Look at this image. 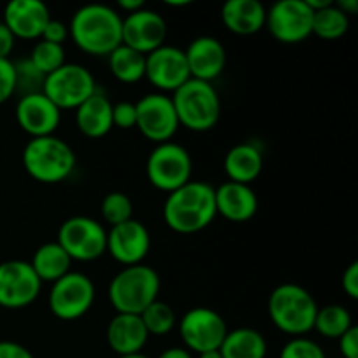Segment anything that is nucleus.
Instances as JSON below:
<instances>
[{
	"label": "nucleus",
	"mask_w": 358,
	"mask_h": 358,
	"mask_svg": "<svg viewBox=\"0 0 358 358\" xmlns=\"http://www.w3.org/2000/svg\"><path fill=\"white\" fill-rule=\"evenodd\" d=\"M69 34L83 52L108 56L122 44V16L105 3L83 6L73 13Z\"/></svg>",
	"instance_id": "1"
},
{
	"label": "nucleus",
	"mask_w": 358,
	"mask_h": 358,
	"mask_svg": "<svg viewBox=\"0 0 358 358\" xmlns=\"http://www.w3.org/2000/svg\"><path fill=\"white\" fill-rule=\"evenodd\" d=\"M163 217L166 226L178 234L206 229L217 217L215 187L206 182H187L166 196Z\"/></svg>",
	"instance_id": "2"
},
{
	"label": "nucleus",
	"mask_w": 358,
	"mask_h": 358,
	"mask_svg": "<svg viewBox=\"0 0 358 358\" xmlns=\"http://www.w3.org/2000/svg\"><path fill=\"white\" fill-rule=\"evenodd\" d=\"M318 303L310 290L297 283H282L268 299V315L278 331L301 338L313 331Z\"/></svg>",
	"instance_id": "3"
},
{
	"label": "nucleus",
	"mask_w": 358,
	"mask_h": 358,
	"mask_svg": "<svg viewBox=\"0 0 358 358\" xmlns=\"http://www.w3.org/2000/svg\"><path fill=\"white\" fill-rule=\"evenodd\" d=\"M23 166L34 180L41 184H59L72 175L76 152L56 135L31 138L23 149Z\"/></svg>",
	"instance_id": "4"
},
{
	"label": "nucleus",
	"mask_w": 358,
	"mask_h": 358,
	"mask_svg": "<svg viewBox=\"0 0 358 358\" xmlns=\"http://www.w3.org/2000/svg\"><path fill=\"white\" fill-rule=\"evenodd\" d=\"M161 290L159 275L154 268L136 264L122 268L108 285V301L115 313L140 315L157 301Z\"/></svg>",
	"instance_id": "5"
},
{
	"label": "nucleus",
	"mask_w": 358,
	"mask_h": 358,
	"mask_svg": "<svg viewBox=\"0 0 358 358\" xmlns=\"http://www.w3.org/2000/svg\"><path fill=\"white\" fill-rule=\"evenodd\" d=\"M171 101L178 124L191 131H208L220 119V96L212 83L189 79L171 94Z\"/></svg>",
	"instance_id": "6"
},
{
	"label": "nucleus",
	"mask_w": 358,
	"mask_h": 358,
	"mask_svg": "<svg viewBox=\"0 0 358 358\" xmlns=\"http://www.w3.org/2000/svg\"><path fill=\"white\" fill-rule=\"evenodd\" d=\"M145 170L150 184L170 194L191 182L192 157L180 143H159L147 157Z\"/></svg>",
	"instance_id": "7"
},
{
	"label": "nucleus",
	"mask_w": 358,
	"mask_h": 358,
	"mask_svg": "<svg viewBox=\"0 0 358 358\" xmlns=\"http://www.w3.org/2000/svg\"><path fill=\"white\" fill-rule=\"evenodd\" d=\"M96 91V80L86 66L79 63H65L45 77L42 93L59 110H76Z\"/></svg>",
	"instance_id": "8"
},
{
	"label": "nucleus",
	"mask_w": 358,
	"mask_h": 358,
	"mask_svg": "<svg viewBox=\"0 0 358 358\" xmlns=\"http://www.w3.org/2000/svg\"><path fill=\"white\" fill-rule=\"evenodd\" d=\"M56 241L72 261L91 262L107 252V229L91 217L76 215L59 226Z\"/></svg>",
	"instance_id": "9"
},
{
	"label": "nucleus",
	"mask_w": 358,
	"mask_h": 358,
	"mask_svg": "<svg viewBox=\"0 0 358 358\" xmlns=\"http://www.w3.org/2000/svg\"><path fill=\"white\" fill-rule=\"evenodd\" d=\"M96 299V289L93 280L84 273L70 271L51 285L49 292V310L63 322H73L83 318L93 308Z\"/></svg>",
	"instance_id": "10"
},
{
	"label": "nucleus",
	"mask_w": 358,
	"mask_h": 358,
	"mask_svg": "<svg viewBox=\"0 0 358 358\" xmlns=\"http://www.w3.org/2000/svg\"><path fill=\"white\" fill-rule=\"evenodd\" d=\"M227 331L226 320L212 308H192L178 320V334L184 348L196 355L219 350Z\"/></svg>",
	"instance_id": "11"
},
{
	"label": "nucleus",
	"mask_w": 358,
	"mask_h": 358,
	"mask_svg": "<svg viewBox=\"0 0 358 358\" xmlns=\"http://www.w3.org/2000/svg\"><path fill=\"white\" fill-rule=\"evenodd\" d=\"M135 107L136 129L149 142H154L156 145L171 142L180 128L171 96L163 93H149L140 98Z\"/></svg>",
	"instance_id": "12"
},
{
	"label": "nucleus",
	"mask_w": 358,
	"mask_h": 358,
	"mask_svg": "<svg viewBox=\"0 0 358 358\" xmlns=\"http://www.w3.org/2000/svg\"><path fill=\"white\" fill-rule=\"evenodd\" d=\"M313 14L306 0H280L266 10V28L282 44H299L311 35Z\"/></svg>",
	"instance_id": "13"
},
{
	"label": "nucleus",
	"mask_w": 358,
	"mask_h": 358,
	"mask_svg": "<svg viewBox=\"0 0 358 358\" xmlns=\"http://www.w3.org/2000/svg\"><path fill=\"white\" fill-rule=\"evenodd\" d=\"M42 290V282L30 262L13 261L0 262V308L23 310L30 306Z\"/></svg>",
	"instance_id": "14"
},
{
	"label": "nucleus",
	"mask_w": 358,
	"mask_h": 358,
	"mask_svg": "<svg viewBox=\"0 0 358 358\" xmlns=\"http://www.w3.org/2000/svg\"><path fill=\"white\" fill-rule=\"evenodd\" d=\"M145 79L157 90V93H175L189 79L187 59L184 49L175 45H161L145 56Z\"/></svg>",
	"instance_id": "15"
},
{
	"label": "nucleus",
	"mask_w": 358,
	"mask_h": 358,
	"mask_svg": "<svg viewBox=\"0 0 358 358\" xmlns=\"http://www.w3.org/2000/svg\"><path fill=\"white\" fill-rule=\"evenodd\" d=\"M168 27L164 17L157 10L143 9L122 17V44L143 56L164 45Z\"/></svg>",
	"instance_id": "16"
},
{
	"label": "nucleus",
	"mask_w": 358,
	"mask_h": 358,
	"mask_svg": "<svg viewBox=\"0 0 358 358\" xmlns=\"http://www.w3.org/2000/svg\"><path fill=\"white\" fill-rule=\"evenodd\" d=\"M107 252L115 262L128 266L143 264L150 252V233L140 220H128L107 231Z\"/></svg>",
	"instance_id": "17"
},
{
	"label": "nucleus",
	"mask_w": 358,
	"mask_h": 358,
	"mask_svg": "<svg viewBox=\"0 0 358 358\" xmlns=\"http://www.w3.org/2000/svg\"><path fill=\"white\" fill-rule=\"evenodd\" d=\"M17 126L31 138L55 135L62 121V110L44 93L21 96L16 103Z\"/></svg>",
	"instance_id": "18"
},
{
	"label": "nucleus",
	"mask_w": 358,
	"mask_h": 358,
	"mask_svg": "<svg viewBox=\"0 0 358 358\" xmlns=\"http://www.w3.org/2000/svg\"><path fill=\"white\" fill-rule=\"evenodd\" d=\"M49 20L51 13L41 0H13L3 9L2 23L16 38L37 41Z\"/></svg>",
	"instance_id": "19"
},
{
	"label": "nucleus",
	"mask_w": 358,
	"mask_h": 358,
	"mask_svg": "<svg viewBox=\"0 0 358 358\" xmlns=\"http://www.w3.org/2000/svg\"><path fill=\"white\" fill-rule=\"evenodd\" d=\"M184 52L191 79L212 83L226 69V48L219 38L212 37V35L196 37Z\"/></svg>",
	"instance_id": "20"
},
{
	"label": "nucleus",
	"mask_w": 358,
	"mask_h": 358,
	"mask_svg": "<svg viewBox=\"0 0 358 358\" xmlns=\"http://www.w3.org/2000/svg\"><path fill=\"white\" fill-rule=\"evenodd\" d=\"M215 208L231 222H247L257 213L259 199L250 185L227 180L215 187Z\"/></svg>",
	"instance_id": "21"
},
{
	"label": "nucleus",
	"mask_w": 358,
	"mask_h": 358,
	"mask_svg": "<svg viewBox=\"0 0 358 358\" xmlns=\"http://www.w3.org/2000/svg\"><path fill=\"white\" fill-rule=\"evenodd\" d=\"M149 338L140 315L115 313L107 325V345L117 357L142 353Z\"/></svg>",
	"instance_id": "22"
},
{
	"label": "nucleus",
	"mask_w": 358,
	"mask_h": 358,
	"mask_svg": "<svg viewBox=\"0 0 358 358\" xmlns=\"http://www.w3.org/2000/svg\"><path fill=\"white\" fill-rule=\"evenodd\" d=\"M266 10L259 0H227L220 17L231 34L247 37L259 34L266 27Z\"/></svg>",
	"instance_id": "23"
},
{
	"label": "nucleus",
	"mask_w": 358,
	"mask_h": 358,
	"mask_svg": "<svg viewBox=\"0 0 358 358\" xmlns=\"http://www.w3.org/2000/svg\"><path fill=\"white\" fill-rule=\"evenodd\" d=\"M112 101L103 93L96 91L84 103L76 108L77 129L87 138H101L114 128L112 122Z\"/></svg>",
	"instance_id": "24"
},
{
	"label": "nucleus",
	"mask_w": 358,
	"mask_h": 358,
	"mask_svg": "<svg viewBox=\"0 0 358 358\" xmlns=\"http://www.w3.org/2000/svg\"><path fill=\"white\" fill-rule=\"evenodd\" d=\"M264 168V157L261 149L250 142L238 143L227 150L224 157V171L229 182L250 185L257 180Z\"/></svg>",
	"instance_id": "25"
},
{
	"label": "nucleus",
	"mask_w": 358,
	"mask_h": 358,
	"mask_svg": "<svg viewBox=\"0 0 358 358\" xmlns=\"http://www.w3.org/2000/svg\"><path fill=\"white\" fill-rule=\"evenodd\" d=\"M72 259L58 245V241H49L41 245L31 257L30 266L42 283H55L72 271Z\"/></svg>",
	"instance_id": "26"
},
{
	"label": "nucleus",
	"mask_w": 358,
	"mask_h": 358,
	"mask_svg": "<svg viewBox=\"0 0 358 358\" xmlns=\"http://www.w3.org/2000/svg\"><path fill=\"white\" fill-rule=\"evenodd\" d=\"M222 358H266L268 341L262 332L250 327L227 331L219 348Z\"/></svg>",
	"instance_id": "27"
},
{
	"label": "nucleus",
	"mask_w": 358,
	"mask_h": 358,
	"mask_svg": "<svg viewBox=\"0 0 358 358\" xmlns=\"http://www.w3.org/2000/svg\"><path fill=\"white\" fill-rule=\"evenodd\" d=\"M112 76L124 84H135L145 79V56L121 44L107 56Z\"/></svg>",
	"instance_id": "28"
},
{
	"label": "nucleus",
	"mask_w": 358,
	"mask_h": 358,
	"mask_svg": "<svg viewBox=\"0 0 358 358\" xmlns=\"http://www.w3.org/2000/svg\"><path fill=\"white\" fill-rule=\"evenodd\" d=\"M353 327L352 313L341 304H327L318 308L313 331L325 339H339Z\"/></svg>",
	"instance_id": "29"
},
{
	"label": "nucleus",
	"mask_w": 358,
	"mask_h": 358,
	"mask_svg": "<svg viewBox=\"0 0 358 358\" xmlns=\"http://www.w3.org/2000/svg\"><path fill=\"white\" fill-rule=\"evenodd\" d=\"M350 17L339 9L336 3H331L325 9L313 14V30L311 35L324 38V41H338L348 31Z\"/></svg>",
	"instance_id": "30"
},
{
	"label": "nucleus",
	"mask_w": 358,
	"mask_h": 358,
	"mask_svg": "<svg viewBox=\"0 0 358 358\" xmlns=\"http://www.w3.org/2000/svg\"><path fill=\"white\" fill-rule=\"evenodd\" d=\"M142 324L149 336H166L177 327V315L173 308L163 301H154L147 310L140 313Z\"/></svg>",
	"instance_id": "31"
},
{
	"label": "nucleus",
	"mask_w": 358,
	"mask_h": 358,
	"mask_svg": "<svg viewBox=\"0 0 358 358\" xmlns=\"http://www.w3.org/2000/svg\"><path fill=\"white\" fill-rule=\"evenodd\" d=\"M31 63L37 66V70H41L45 77L49 73L56 72L59 66H63L66 63V52L63 45L51 44V42L38 41L37 44L31 49L30 56H28Z\"/></svg>",
	"instance_id": "32"
},
{
	"label": "nucleus",
	"mask_w": 358,
	"mask_h": 358,
	"mask_svg": "<svg viewBox=\"0 0 358 358\" xmlns=\"http://www.w3.org/2000/svg\"><path fill=\"white\" fill-rule=\"evenodd\" d=\"M100 212L108 226H119V224H124L133 219V201L129 199L128 194H124L121 191L108 192L101 199Z\"/></svg>",
	"instance_id": "33"
},
{
	"label": "nucleus",
	"mask_w": 358,
	"mask_h": 358,
	"mask_svg": "<svg viewBox=\"0 0 358 358\" xmlns=\"http://www.w3.org/2000/svg\"><path fill=\"white\" fill-rule=\"evenodd\" d=\"M14 76H16V94H20V98L42 93L44 90L45 76L28 58L14 62Z\"/></svg>",
	"instance_id": "34"
},
{
	"label": "nucleus",
	"mask_w": 358,
	"mask_h": 358,
	"mask_svg": "<svg viewBox=\"0 0 358 358\" xmlns=\"http://www.w3.org/2000/svg\"><path fill=\"white\" fill-rule=\"evenodd\" d=\"M280 358H325V353L317 341L301 336V338L289 339L283 345Z\"/></svg>",
	"instance_id": "35"
},
{
	"label": "nucleus",
	"mask_w": 358,
	"mask_h": 358,
	"mask_svg": "<svg viewBox=\"0 0 358 358\" xmlns=\"http://www.w3.org/2000/svg\"><path fill=\"white\" fill-rule=\"evenodd\" d=\"M112 122L114 128L133 129L136 128V107L131 101H119L112 105Z\"/></svg>",
	"instance_id": "36"
},
{
	"label": "nucleus",
	"mask_w": 358,
	"mask_h": 358,
	"mask_svg": "<svg viewBox=\"0 0 358 358\" xmlns=\"http://www.w3.org/2000/svg\"><path fill=\"white\" fill-rule=\"evenodd\" d=\"M16 94V76L13 59H0V105Z\"/></svg>",
	"instance_id": "37"
},
{
	"label": "nucleus",
	"mask_w": 358,
	"mask_h": 358,
	"mask_svg": "<svg viewBox=\"0 0 358 358\" xmlns=\"http://www.w3.org/2000/svg\"><path fill=\"white\" fill-rule=\"evenodd\" d=\"M69 37H70L69 27H66L63 21L52 20L51 17V20H49V23L45 24L44 31H42V35L38 41H45V42H51V44L63 45Z\"/></svg>",
	"instance_id": "38"
},
{
	"label": "nucleus",
	"mask_w": 358,
	"mask_h": 358,
	"mask_svg": "<svg viewBox=\"0 0 358 358\" xmlns=\"http://www.w3.org/2000/svg\"><path fill=\"white\" fill-rule=\"evenodd\" d=\"M339 353L343 358H358V329L353 325L338 339Z\"/></svg>",
	"instance_id": "39"
},
{
	"label": "nucleus",
	"mask_w": 358,
	"mask_h": 358,
	"mask_svg": "<svg viewBox=\"0 0 358 358\" xmlns=\"http://www.w3.org/2000/svg\"><path fill=\"white\" fill-rule=\"evenodd\" d=\"M343 290L350 299H358V262H352L348 268L345 269L341 278Z\"/></svg>",
	"instance_id": "40"
},
{
	"label": "nucleus",
	"mask_w": 358,
	"mask_h": 358,
	"mask_svg": "<svg viewBox=\"0 0 358 358\" xmlns=\"http://www.w3.org/2000/svg\"><path fill=\"white\" fill-rule=\"evenodd\" d=\"M0 358H35L27 346L16 341H0Z\"/></svg>",
	"instance_id": "41"
},
{
	"label": "nucleus",
	"mask_w": 358,
	"mask_h": 358,
	"mask_svg": "<svg viewBox=\"0 0 358 358\" xmlns=\"http://www.w3.org/2000/svg\"><path fill=\"white\" fill-rule=\"evenodd\" d=\"M14 44H16V37L0 21V59H9L10 52L14 51Z\"/></svg>",
	"instance_id": "42"
},
{
	"label": "nucleus",
	"mask_w": 358,
	"mask_h": 358,
	"mask_svg": "<svg viewBox=\"0 0 358 358\" xmlns=\"http://www.w3.org/2000/svg\"><path fill=\"white\" fill-rule=\"evenodd\" d=\"M117 7L121 9V13H124V16L128 14L136 13V10L143 9L145 7V2L143 0H119Z\"/></svg>",
	"instance_id": "43"
},
{
	"label": "nucleus",
	"mask_w": 358,
	"mask_h": 358,
	"mask_svg": "<svg viewBox=\"0 0 358 358\" xmlns=\"http://www.w3.org/2000/svg\"><path fill=\"white\" fill-rule=\"evenodd\" d=\"M157 358H194L191 352H187L185 348H180V346H173V348L164 350L163 353H159Z\"/></svg>",
	"instance_id": "44"
},
{
	"label": "nucleus",
	"mask_w": 358,
	"mask_h": 358,
	"mask_svg": "<svg viewBox=\"0 0 358 358\" xmlns=\"http://www.w3.org/2000/svg\"><path fill=\"white\" fill-rule=\"evenodd\" d=\"M336 6L339 7V9L343 10V13L346 14V16H355V14L358 13V2L357 0H339Z\"/></svg>",
	"instance_id": "45"
},
{
	"label": "nucleus",
	"mask_w": 358,
	"mask_h": 358,
	"mask_svg": "<svg viewBox=\"0 0 358 358\" xmlns=\"http://www.w3.org/2000/svg\"><path fill=\"white\" fill-rule=\"evenodd\" d=\"M191 3H192L191 0H166V2H164V6L178 9V7H187V6H191Z\"/></svg>",
	"instance_id": "46"
},
{
	"label": "nucleus",
	"mask_w": 358,
	"mask_h": 358,
	"mask_svg": "<svg viewBox=\"0 0 358 358\" xmlns=\"http://www.w3.org/2000/svg\"><path fill=\"white\" fill-rule=\"evenodd\" d=\"M198 358H222V355H220L219 350H213V352L201 353V355H198Z\"/></svg>",
	"instance_id": "47"
},
{
	"label": "nucleus",
	"mask_w": 358,
	"mask_h": 358,
	"mask_svg": "<svg viewBox=\"0 0 358 358\" xmlns=\"http://www.w3.org/2000/svg\"><path fill=\"white\" fill-rule=\"evenodd\" d=\"M117 358H149V357L143 355V353H133V355H122V357H117Z\"/></svg>",
	"instance_id": "48"
}]
</instances>
